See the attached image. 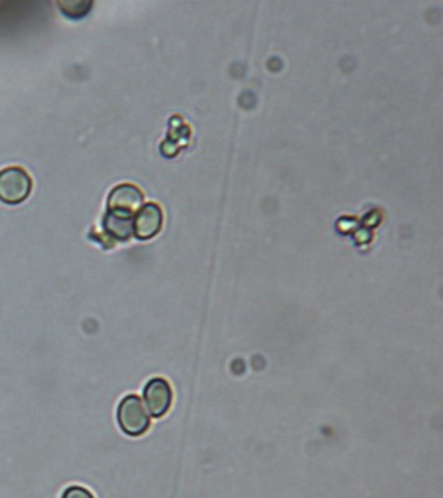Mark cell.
<instances>
[{"mask_svg": "<svg viewBox=\"0 0 443 498\" xmlns=\"http://www.w3.org/2000/svg\"><path fill=\"white\" fill-rule=\"evenodd\" d=\"M118 424L121 430L129 435H141L150 427V418L146 414V409L143 406L140 397L129 395L121 401L118 407Z\"/></svg>", "mask_w": 443, "mask_h": 498, "instance_id": "cell-3", "label": "cell"}, {"mask_svg": "<svg viewBox=\"0 0 443 498\" xmlns=\"http://www.w3.org/2000/svg\"><path fill=\"white\" fill-rule=\"evenodd\" d=\"M60 11L71 19H82L90 11L92 2H59Z\"/></svg>", "mask_w": 443, "mask_h": 498, "instance_id": "cell-6", "label": "cell"}, {"mask_svg": "<svg viewBox=\"0 0 443 498\" xmlns=\"http://www.w3.org/2000/svg\"><path fill=\"white\" fill-rule=\"evenodd\" d=\"M32 193V176L22 166H7L0 172V201L21 205Z\"/></svg>", "mask_w": 443, "mask_h": 498, "instance_id": "cell-1", "label": "cell"}, {"mask_svg": "<svg viewBox=\"0 0 443 498\" xmlns=\"http://www.w3.org/2000/svg\"><path fill=\"white\" fill-rule=\"evenodd\" d=\"M143 195L137 186L120 185L112 190L108 197V209L106 216L117 220L133 221L131 216L141 208Z\"/></svg>", "mask_w": 443, "mask_h": 498, "instance_id": "cell-2", "label": "cell"}, {"mask_svg": "<svg viewBox=\"0 0 443 498\" xmlns=\"http://www.w3.org/2000/svg\"><path fill=\"white\" fill-rule=\"evenodd\" d=\"M171 387L162 377H155L145 387V402L153 418H162L171 406Z\"/></svg>", "mask_w": 443, "mask_h": 498, "instance_id": "cell-5", "label": "cell"}, {"mask_svg": "<svg viewBox=\"0 0 443 498\" xmlns=\"http://www.w3.org/2000/svg\"><path fill=\"white\" fill-rule=\"evenodd\" d=\"M63 498H94V495L82 487L67 488V492L63 494Z\"/></svg>", "mask_w": 443, "mask_h": 498, "instance_id": "cell-7", "label": "cell"}, {"mask_svg": "<svg viewBox=\"0 0 443 498\" xmlns=\"http://www.w3.org/2000/svg\"><path fill=\"white\" fill-rule=\"evenodd\" d=\"M162 223H163V213L160 207L155 203H148L137 211L131 228L138 240H148L162 230Z\"/></svg>", "mask_w": 443, "mask_h": 498, "instance_id": "cell-4", "label": "cell"}]
</instances>
